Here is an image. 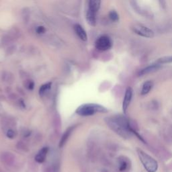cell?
I'll return each instance as SVG.
<instances>
[{"label": "cell", "instance_id": "cell-7", "mask_svg": "<svg viewBox=\"0 0 172 172\" xmlns=\"http://www.w3.org/2000/svg\"><path fill=\"white\" fill-rule=\"evenodd\" d=\"M100 8L94 5H88V8L86 13V19L87 22L91 26H96L97 13Z\"/></svg>", "mask_w": 172, "mask_h": 172}, {"label": "cell", "instance_id": "cell-12", "mask_svg": "<svg viewBox=\"0 0 172 172\" xmlns=\"http://www.w3.org/2000/svg\"><path fill=\"white\" fill-rule=\"evenodd\" d=\"M75 127H76V126H73L68 128V129L65 130V132L63 133V136L61 137V140L59 141V145H59L60 148H62V147H64V145L66 144V142H67L69 137H70L71 134H72L73 132H74V130H75Z\"/></svg>", "mask_w": 172, "mask_h": 172}, {"label": "cell", "instance_id": "cell-9", "mask_svg": "<svg viewBox=\"0 0 172 172\" xmlns=\"http://www.w3.org/2000/svg\"><path fill=\"white\" fill-rule=\"evenodd\" d=\"M133 90L131 87H128L125 91V94H124V100L122 102V111L124 114H126L128 108H129V106L130 104V102L133 99Z\"/></svg>", "mask_w": 172, "mask_h": 172}, {"label": "cell", "instance_id": "cell-17", "mask_svg": "<svg viewBox=\"0 0 172 172\" xmlns=\"http://www.w3.org/2000/svg\"><path fill=\"white\" fill-rule=\"evenodd\" d=\"M43 172H59V167L57 163L51 164L44 168Z\"/></svg>", "mask_w": 172, "mask_h": 172}, {"label": "cell", "instance_id": "cell-11", "mask_svg": "<svg viewBox=\"0 0 172 172\" xmlns=\"http://www.w3.org/2000/svg\"><path fill=\"white\" fill-rule=\"evenodd\" d=\"M48 153H49V147H45L42 148L38 152V153L34 157L36 162L38 163H43L45 162Z\"/></svg>", "mask_w": 172, "mask_h": 172}, {"label": "cell", "instance_id": "cell-21", "mask_svg": "<svg viewBox=\"0 0 172 172\" xmlns=\"http://www.w3.org/2000/svg\"><path fill=\"white\" fill-rule=\"evenodd\" d=\"M34 83L32 81H29L28 82V84L26 85L27 88L30 90H33V88H34Z\"/></svg>", "mask_w": 172, "mask_h": 172}, {"label": "cell", "instance_id": "cell-16", "mask_svg": "<svg viewBox=\"0 0 172 172\" xmlns=\"http://www.w3.org/2000/svg\"><path fill=\"white\" fill-rule=\"evenodd\" d=\"M51 85H52V83L49 82V83L43 84L42 86H41V87H40V89H39L40 96H43L46 92L49 91L51 87Z\"/></svg>", "mask_w": 172, "mask_h": 172}, {"label": "cell", "instance_id": "cell-2", "mask_svg": "<svg viewBox=\"0 0 172 172\" xmlns=\"http://www.w3.org/2000/svg\"><path fill=\"white\" fill-rule=\"evenodd\" d=\"M107 108L103 106L97 104H82L76 109L77 114L81 116H90L98 113H106Z\"/></svg>", "mask_w": 172, "mask_h": 172}, {"label": "cell", "instance_id": "cell-4", "mask_svg": "<svg viewBox=\"0 0 172 172\" xmlns=\"http://www.w3.org/2000/svg\"><path fill=\"white\" fill-rule=\"evenodd\" d=\"M131 30L135 34L142 37L152 38L154 37V32L151 28L140 23H134L131 26Z\"/></svg>", "mask_w": 172, "mask_h": 172}, {"label": "cell", "instance_id": "cell-15", "mask_svg": "<svg viewBox=\"0 0 172 172\" xmlns=\"http://www.w3.org/2000/svg\"><path fill=\"white\" fill-rule=\"evenodd\" d=\"M155 63L159 64L160 65L163 64L172 63V55L164 56L162 57H160L155 62Z\"/></svg>", "mask_w": 172, "mask_h": 172}, {"label": "cell", "instance_id": "cell-8", "mask_svg": "<svg viewBox=\"0 0 172 172\" xmlns=\"http://www.w3.org/2000/svg\"><path fill=\"white\" fill-rule=\"evenodd\" d=\"M0 160L6 166L12 167L16 163V157L10 152H3L0 155Z\"/></svg>", "mask_w": 172, "mask_h": 172}, {"label": "cell", "instance_id": "cell-22", "mask_svg": "<svg viewBox=\"0 0 172 172\" xmlns=\"http://www.w3.org/2000/svg\"><path fill=\"white\" fill-rule=\"evenodd\" d=\"M100 172H112L111 171H110L109 170L106 169V168H103V169L100 170Z\"/></svg>", "mask_w": 172, "mask_h": 172}, {"label": "cell", "instance_id": "cell-10", "mask_svg": "<svg viewBox=\"0 0 172 172\" xmlns=\"http://www.w3.org/2000/svg\"><path fill=\"white\" fill-rule=\"evenodd\" d=\"M161 66L162 65L155 63L150 65L147 66V67L141 69V70L138 72V76H143L145 75L149 74H151V73L155 72L158 70V69L161 67Z\"/></svg>", "mask_w": 172, "mask_h": 172}, {"label": "cell", "instance_id": "cell-5", "mask_svg": "<svg viewBox=\"0 0 172 172\" xmlns=\"http://www.w3.org/2000/svg\"><path fill=\"white\" fill-rule=\"evenodd\" d=\"M113 45L112 38L108 35H102L100 36L95 42L96 48L101 51H106L110 49Z\"/></svg>", "mask_w": 172, "mask_h": 172}, {"label": "cell", "instance_id": "cell-1", "mask_svg": "<svg viewBox=\"0 0 172 172\" xmlns=\"http://www.w3.org/2000/svg\"><path fill=\"white\" fill-rule=\"evenodd\" d=\"M105 122L110 129L124 139H129L133 135H135L142 142L146 143L143 138L137 133L136 127L134 126L133 123L125 116L116 114L109 116L105 118Z\"/></svg>", "mask_w": 172, "mask_h": 172}, {"label": "cell", "instance_id": "cell-3", "mask_svg": "<svg viewBox=\"0 0 172 172\" xmlns=\"http://www.w3.org/2000/svg\"><path fill=\"white\" fill-rule=\"evenodd\" d=\"M137 153L140 162L147 172H156L158 170V163L151 155L147 154L142 149H137Z\"/></svg>", "mask_w": 172, "mask_h": 172}, {"label": "cell", "instance_id": "cell-19", "mask_svg": "<svg viewBox=\"0 0 172 172\" xmlns=\"http://www.w3.org/2000/svg\"><path fill=\"white\" fill-rule=\"evenodd\" d=\"M6 137L11 138V139H12V138H14L16 136V133L15 130H14L13 129H8L6 131Z\"/></svg>", "mask_w": 172, "mask_h": 172}, {"label": "cell", "instance_id": "cell-20", "mask_svg": "<svg viewBox=\"0 0 172 172\" xmlns=\"http://www.w3.org/2000/svg\"><path fill=\"white\" fill-rule=\"evenodd\" d=\"M45 27L43 26H38L37 28H36V32L38 33V34H44V33L45 32Z\"/></svg>", "mask_w": 172, "mask_h": 172}, {"label": "cell", "instance_id": "cell-14", "mask_svg": "<svg viewBox=\"0 0 172 172\" xmlns=\"http://www.w3.org/2000/svg\"><path fill=\"white\" fill-rule=\"evenodd\" d=\"M153 87V82L152 81L149 80V81L145 82L142 86L141 94L142 96H145V95L148 94L150 91H151Z\"/></svg>", "mask_w": 172, "mask_h": 172}, {"label": "cell", "instance_id": "cell-6", "mask_svg": "<svg viewBox=\"0 0 172 172\" xmlns=\"http://www.w3.org/2000/svg\"><path fill=\"white\" fill-rule=\"evenodd\" d=\"M116 164L119 172H129L131 170L132 162L130 158L126 156H119L117 158Z\"/></svg>", "mask_w": 172, "mask_h": 172}, {"label": "cell", "instance_id": "cell-13", "mask_svg": "<svg viewBox=\"0 0 172 172\" xmlns=\"http://www.w3.org/2000/svg\"><path fill=\"white\" fill-rule=\"evenodd\" d=\"M74 29L76 33V34L78 36V37L83 41H86L87 40V35L86 30H84L81 25L76 24L74 26Z\"/></svg>", "mask_w": 172, "mask_h": 172}, {"label": "cell", "instance_id": "cell-18", "mask_svg": "<svg viewBox=\"0 0 172 172\" xmlns=\"http://www.w3.org/2000/svg\"><path fill=\"white\" fill-rule=\"evenodd\" d=\"M108 16L110 20L112 22H116L119 20V15L115 10H111L110 12H109Z\"/></svg>", "mask_w": 172, "mask_h": 172}]
</instances>
